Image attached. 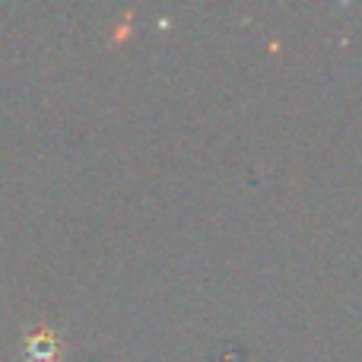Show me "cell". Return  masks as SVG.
<instances>
[{
    "instance_id": "1",
    "label": "cell",
    "mask_w": 362,
    "mask_h": 362,
    "mask_svg": "<svg viewBox=\"0 0 362 362\" xmlns=\"http://www.w3.org/2000/svg\"><path fill=\"white\" fill-rule=\"evenodd\" d=\"M23 362H61V344L54 340L51 331H38L25 344V359Z\"/></svg>"
}]
</instances>
